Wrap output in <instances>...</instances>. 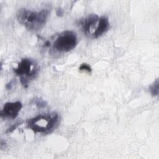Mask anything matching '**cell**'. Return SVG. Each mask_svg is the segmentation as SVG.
I'll use <instances>...</instances> for the list:
<instances>
[{
  "label": "cell",
  "instance_id": "6da1fadb",
  "mask_svg": "<svg viewBox=\"0 0 159 159\" xmlns=\"http://www.w3.org/2000/svg\"><path fill=\"white\" fill-rule=\"evenodd\" d=\"M49 15V10L42 9L39 11H32L25 8L20 9L17 13V18L20 24L27 30L37 31L46 23Z\"/></svg>",
  "mask_w": 159,
  "mask_h": 159
},
{
  "label": "cell",
  "instance_id": "7a4b0ae2",
  "mask_svg": "<svg viewBox=\"0 0 159 159\" xmlns=\"http://www.w3.org/2000/svg\"><path fill=\"white\" fill-rule=\"evenodd\" d=\"M59 122V116L56 112L39 114L27 120L28 127L34 132L48 134L54 130Z\"/></svg>",
  "mask_w": 159,
  "mask_h": 159
},
{
  "label": "cell",
  "instance_id": "3957f363",
  "mask_svg": "<svg viewBox=\"0 0 159 159\" xmlns=\"http://www.w3.org/2000/svg\"><path fill=\"white\" fill-rule=\"evenodd\" d=\"M14 72L20 78L21 84L27 88L29 81L35 78L38 73V66L36 61L30 58H23L18 63Z\"/></svg>",
  "mask_w": 159,
  "mask_h": 159
},
{
  "label": "cell",
  "instance_id": "277c9868",
  "mask_svg": "<svg viewBox=\"0 0 159 159\" xmlns=\"http://www.w3.org/2000/svg\"><path fill=\"white\" fill-rule=\"evenodd\" d=\"M78 43L77 36L72 30L62 32L53 42V47L60 52H68L73 50Z\"/></svg>",
  "mask_w": 159,
  "mask_h": 159
},
{
  "label": "cell",
  "instance_id": "5b68a950",
  "mask_svg": "<svg viewBox=\"0 0 159 159\" xmlns=\"http://www.w3.org/2000/svg\"><path fill=\"white\" fill-rule=\"evenodd\" d=\"M99 17L97 14H90L80 20V26L85 35L90 39H94L99 25Z\"/></svg>",
  "mask_w": 159,
  "mask_h": 159
},
{
  "label": "cell",
  "instance_id": "8992f818",
  "mask_svg": "<svg viewBox=\"0 0 159 159\" xmlns=\"http://www.w3.org/2000/svg\"><path fill=\"white\" fill-rule=\"evenodd\" d=\"M22 107V104L20 101L6 102L1 111V117L2 118L15 119L18 116Z\"/></svg>",
  "mask_w": 159,
  "mask_h": 159
},
{
  "label": "cell",
  "instance_id": "52a82bcc",
  "mask_svg": "<svg viewBox=\"0 0 159 159\" xmlns=\"http://www.w3.org/2000/svg\"><path fill=\"white\" fill-rule=\"evenodd\" d=\"M109 25L110 24L109 22V20L107 17L104 16L99 17L98 28L94 35V39H98L99 37H101L102 34L106 33L109 28Z\"/></svg>",
  "mask_w": 159,
  "mask_h": 159
},
{
  "label": "cell",
  "instance_id": "ba28073f",
  "mask_svg": "<svg viewBox=\"0 0 159 159\" xmlns=\"http://www.w3.org/2000/svg\"><path fill=\"white\" fill-rule=\"evenodd\" d=\"M150 91L151 94L153 96H157L158 94V81L157 80L150 86Z\"/></svg>",
  "mask_w": 159,
  "mask_h": 159
},
{
  "label": "cell",
  "instance_id": "9c48e42d",
  "mask_svg": "<svg viewBox=\"0 0 159 159\" xmlns=\"http://www.w3.org/2000/svg\"><path fill=\"white\" fill-rule=\"evenodd\" d=\"M34 102H35V104L39 108H43L45 106H46V105H47L46 102L45 101H43V99H40V98H36L34 100Z\"/></svg>",
  "mask_w": 159,
  "mask_h": 159
},
{
  "label": "cell",
  "instance_id": "30bf717a",
  "mask_svg": "<svg viewBox=\"0 0 159 159\" xmlns=\"http://www.w3.org/2000/svg\"><path fill=\"white\" fill-rule=\"evenodd\" d=\"M80 70H82V71H86L88 72H91L92 71L91 66L86 63H83L81 65V66L79 68Z\"/></svg>",
  "mask_w": 159,
  "mask_h": 159
},
{
  "label": "cell",
  "instance_id": "8fae6325",
  "mask_svg": "<svg viewBox=\"0 0 159 159\" xmlns=\"http://www.w3.org/2000/svg\"><path fill=\"white\" fill-rule=\"evenodd\" d=\"M14 83H15V82H14V80H11L10 82H9L8 83H7L6 84V89H8V90H10V89H12V88H13V86H14Z\"/></svg>",
  "mask_w": 159,
  "mask_h": 159
}]
</instances>
